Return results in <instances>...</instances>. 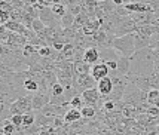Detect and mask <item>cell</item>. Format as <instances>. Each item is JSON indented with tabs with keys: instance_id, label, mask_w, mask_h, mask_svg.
<instances>
[{
	"instance_id": "1",
	"label": "cell",
	"mask_w": 159,
	"mask_h": 135,
	"mask_svg": "<svg viewBox=\"0 0 159 135\" xmlns=\"http://www.w3.org/2000/svg\"><path fill=\"white\" fill-rule=\"evenodd\" d=\"M131 58V74L129 76H150L155 73L153 49L150 46L135 51Z\"/></svg>"
},
{
	"instance_id": "23",
	"label": "cell",
	"mask_w": 159,
	"mask_h": 135,
	"mask_svg": "<svg viewBox=\"0 0 159 135\" xmlns=\"http://www.w3.org/2000/svg\"><path fill=\"white\" fill-rule=\"evenodd\" d=\"M22 117H24V125H22V126H25V128L36 123V111L34 110H33V111H28L25 115H22Z\"/></svg>"
},
{
	"instance_id": "31",
	"label": "cell",
	"mask_w": 159,
	"mask_h": 135,
	"mask_svg": "<svg viewBox=\"0 0 159 135\" xmlns=\"http://www.w3.org/2000/svg\"><path fill=\"white\" fill-rule=\"evenodd\" d=\"M39 135H57L55 128H43L40 132H39Z\"/></svg>"
},
{
	"instance_id": "2",
	"label": "cell",
	"mask_w": 159,
	"mask_h": 135,
	"mask_svg": "<svg viewBox=\"0 0 159 135\" xmlns=\"http://www.w3.org/2000/svg\"><path fill=\"white\" fill-rule=\"evenodd\" d=\"M111 47L120 56H131L137 51L135 49V42H134V33L125 34V36H120V37H115Z\"/></svg>"
},
{
	"instance_id": "22",
	"label": "cell",
	"mask_w": 159,
	"mask_h": 135,
	"mask_svg": "<svg viewBox=\"0 0 159 135\" xmlns=\"http://www.w3.org/2000/svg\"><path fill=\"white\" fill-rule=\"evenodd\" d=\"M2 131H3V135H14V132L16 131V126H15L14 123L11 122V119H9V120L6 119V120L3 122Z\"/></svg>"
},
{
	"instance_id": "17",
	"label": "cell",
	"mask_w": 159,
	"mask_h": 135,
	"mask_svg": "<svg viewBox=\"0 0 159 135\" xmlns=\"http://www.w3.org/2000/svg\"><path fill=\"white\" fill-rule=\"evenodd\" d=\"M40 76H39V77H40ZM39 77H37V79H33V77H27V79H25V82H24V89L27 91L28 94H36V92L39 91Z\"/></svg>"
},
{
	"instance_id": "16",
	"label": "cell",
	"mask_w": 159,
	"mask_h": 135,
	"mask_svg": "<svg viewBox=\"0 0 159 135\" xmlns=\"http://www.w3.org/2000/svg\"><path fill=\"white\" fill-rule=\"evenodd\" d=\"M64 119L67 123H75V122L80 120L82 119V113H80V108H75L71 107L70 110L66 111V115H64Z\"/></svg>"
},
{
	"instance_id": "6",
	"label": "cell",
	"mask_w": 159,
	"mask_h": 135,
	"mask_svg": "<svg viewBox=\"0 0 159 135\" xmlns=\"http://www.w3.org/2000/svg\"><path fill=\"white\" fill-rule=\"evenodd\" d=\"M97 86V80L92 77V74H86V76H80V77H75V83H73V88L76 89L77 94H82L83 91L91 88H95Z\"/></svg>"
},
{
	"instance_id": "20",
	"label": "cell",
	"mask_w": 159,
	"mask_h": 135,
	"mask_svg": "<svg viewBox=\"0 0 159 135\" xmlns=\"http://www.w3.org/2000/svg\"><path fill=\"white\" fill-rule=\"evenodd\" d=\"M39 52V47L34 46V45H31V43H27L25 46L22 47V51H21V55L24 56V58H30V56H33Z\"/></svg>"
},
{
	"instance_id": "11",
	"label": "cell",
	"mask_w": 159,
	"mask_h": 135,
	"mask_svg": "<svg viewBox=\"0 0 159 135\" xmlns=\"http://www.w3.org/2000/svg\"><path fill=\"white\" fill-rule=\"evenodd\" d=\"M91 64H88L85 60H77L73 62V71H75V77H80V76L91 74Z\"/></svg>"
},
{
	"instance_id": "5",
	"label": "cell",
	"mask_w": 159,
	"mask_h": 135,
	"mask_svg": "<svg viewBox=\"0 0 159 135\" xmlns=\"http://www.w3.org/2000/svg\"><path fill=\"white\" fill-rule=\"evenodd\" d=\"M137 31V24L132 21V18L128 15V16H122L120 21H119L118 27L115 30V36L116 37H120V36H125V34H131Z\"/></svg>"
},
{
	"instance_id": "24",
	"label": "cell",
	"mask_w": 159,
	"mask_h": 135,
	"mask_svg": "<svg viewBox=\"0 0 159 135\" xmlns=\"http://www.w3.org/2000/svg\"><path fill=\"white\" fill-rule=\"evenodd\" d=\"M51 9H52V12H54L55 15H58L60 18H61L62 15L67 14V7L64 6L62 3H55V5H52V6H51Z\"/></svg>"
},
{
	"instance_id": "34",
	"label": "cell",
	"mask_w": 159,
	"mask_h": 135,
	"mask_svg": "<svg viewBox=\"0 0 159 135\" xmlns=\"http://www.w3.org/2000/svg\"><path fill=\"white\" fill-rule=\"evenodd\" d=\"M115 6H124L125 5V0H113Z\"/></svg>"
},
{
	"instance_id": "9",
	"label": "cell",
	"mask_w": 159,
	"mask_h": 135,
	"mask_svg": "<svg viewBox=\"0 0 159 135\" xmlns=\"http://www.w3.org/2000/svg\"><path fill=\"white\" fill-rule=\"evenodd\" d=\"M91 74H92V77L98 82V80H101L103 77H106V76L110 74V70H109V67H107V64H106V62L100 61V62L94 64V65L91 67Z\"/></svg>"
},
{
	"instance_id": "28",
	"label": "cell",
	"mask_w": 159,
	"mask_h": 135,
	"mask_svg": "<svg viewBox=\"0 0 159 135\" xmlns=\"http://www.w3.org/2000/svg\"><path fill=\"white\" fill-rule=\"evenodd\" d=\"M11 122L14 123L16 128H21L24 125V117H22V115H12L11 116Z\"/></svg>"
},
{
	"instance_id": "3",
	"label": "cell",
	"mask_w": 159,
	"mask_h": 135,
	"mask_svg": "<svg viewBox=\"0 0 159 135\" xmlns=\"http://www.w3.org/2000/svg\"><path fill=\"white\" fill-rule=\"evenodd\" d=\"M28 111H33V94L24 95L11 104L12 115H25Z\"/></svg>"
},
{
	"instance_id": "33",
	"label": "cell",
	"mask_w": 159,
	"mask_h": 135,
	"mask_svg": "<svg viewBox=\"0 0 159 135\" xmlns=\"http://www.w3.org/2000/svg\"><path fill=\"white\" fill-rule=\"evenodd\" d=\"M64 45H66L64 42H55V43L52 45V47H54L55 51H58V52H61L62 49H64Z\"/></svg>"
},
{
	"instance_id": "35",
	"label": "cell",
	"mask_w": 159,
	"mask_h": 135,
	"mask_svg": "<svg viewBox=\"0 0 159 135\" xmlns=\"http://www.w3.org/2000/svg\"><path fill=\"white\" fill-rule=\"evenodd\" d=\"M52 2V5H55V3H61V0H51Z\"/></svg>"
},
{
	"instance_id": "14",
	"label": "cell",
	"mask_w": 159,
	"mask_h": 135,
	"mask_svg": "<svg viewBox=\"0 0 159 135\" xmlns=\"http://www.w3.org/2000/svg\"><path fill=\"white\" fill-rule=\"evenodd\" d=\"M83 60L86 61L88 64H91V65L100 62L101 60H100V51H98V47H88L85 51V54H83Z\"/></svg>"
},
{
	"instance_id": "27",
	"label": "cell",
	"mask_w": 159,
	"mask_h": 135,
	"mask_svg": "<svg viewBox=\"0 0 159 135\" xmlns=\"http://www.w3.org/2000/svg\"><path fill=\"white\" fill-rule=\"evenodd\" d=\"M52 52H54V49H52V46H40L39 47V55L40 56H43V58H49L51 55H52Z\"/></svg>"
},
{
	"instance_id": "32",
	"label": "cell",
	"mask_w": 159,
	"mask_h": 135,
	"mask_svg": "<svg viewBox=\"0 0 159 135\" xmlns=\"http://www.w3.org/2000/svg\"><path fill=\"white\" fill-rule=\"evenodd\" d=\"M153 60H155V67L159 68V47L153 49Z\"/></svg>"
},
{
	"instance_id": "4",
	"label": "cell",
	"mask_w": 159,
	"mask_h": 135,
	"mask_svg": "<svg viewBox=\"0 0 159 135\" xmlns=\"http://www.w3.org/2000/svg\"><path fill=\"white\" fill-rule=\"evenodd\" d=\"M39 20L49 28H62L61 27V18L52 12L49 6H43L39 12Z\"/></svg>"
},
{
	"instance_id": "10",
	"label": "cell",
	"mask_w": 159,
	"mask_h": 135,
	"mask_svg": "<svg viewBox=\"0 0 159 135\" xmlns=\"http://www.w3.org/2000/svg\"><path fill=\"white\" fill-rule=\"evenodd\" d=\"M129 16L137 25H146V24H153L155 12H139V14H131Z\"/></svg>"
},
{
	"instance_id": "29",
	"label": "cell",
	"mask_w": 159,
	"mask_h": 135,
	"mask_svg": "<svg viewBox=\"0 0 159 135\" xmlns=\"http://www.w3.org/2000/svg\"><path fill=\"white\" fill-rule=\"evenodd\" d=\"M106 64H107V67H109L110 71H116V68H118V60L106 61Z\"/></svg>"
},
{
	"instance_id": "7",
	"label": "cell",
	"mask_w": 159,
	"mask_h": 135,
	"mask_svg": "<svg viewBox=\"0 0 159 135\" xmlns=\"http://www.w3.org/2000/svg\"><path fill=\"white\" fill-rule=\"evenodd\" d=\"M80 95H82L83 101H85L86 106H92V107L98 108V106H100V100H101V94L98 92L97 86H95V88H91V89L83 91Z\"/></svg>"
},
{
	"instance_id": "18",
	"label": "cell",
	"mask_w": 159,
	"mask_h": 135,
	"mask_svg": "<svg viewBox=\"0 0 159 135\" xmlns=\"http://www.w3.org/2000/svg\"><path fill=\"white\" fill-rule=\"evenodd\" d=\"M147 104L159 107V89H150L147 92Z\"/></svg>"
},
{
	"instance_id": "15",
	"label": "cell",
	"mask_w": 159,
	"mask_h": 135,
	"mask_svg": "<svg viewBox=\"0 0 159 135\" xmlns=\"http://www.w3.org/2000/svg\"><path fill=\"white\" fill-rule=\"evenodd\" d=\"M134 42H135V49L137 51L150 46V37L141 33H134Z\"/></svg>"
},
{
	"instance_id": "25",
	"label": "cell",
	"mask_w": 159,
	"mask_h": 135,
	"mask_svg": "<svg viewBox=\"0 0 159 135\" xmlns=\"http://www.w3.org/2000/svg\"><path fill=\"white\" fill-rule=\"evenodd\" d=\"M64 92H66V88L60 82H57L55 85L51 88V97H60V95H64Z\"/></svg>"
},
{
	"instance_id": "13",
	"label": "cell",
	"mask_w": 159,
	"mask_h": 135,
	"mask_svg": "<svg viewBox=\"0 0 159 135\" xmlns=\"http://www.w3.org/2000/svg\"><path fill=\"white\" fill-rule=\"evenodd\" d=\"M97 89L103 97H107V95L110 94L111 91H113V80H111L110 76H106V77H103L101 80H98L97 82Z\"/></svg>"
},
{
	"instance_id": "12",
	"label": "cell",
	"mask_w": 159,
	"mask_h": 135,
	"mask_svg": "<svg viewBox=\"0 0 159 135\" xmlns=\"http://www.w3.org/2000/svg\"><path fill=\"white\" fill-rule=\"evenodd\" d=\"M116 73L120 76L131 74V58H129V56H119Z\"/></svg>"
},
{
	"instance_id": "8",
	"label": "cell",
	"mask_w": 159,
	"mask_h": 135,
	"mask_svg": "<svg viewBox=\"0 0 159 135\" xmlns=\"http://www.w3.org/2000/svg\"><path fill=\"white\" fill-rule=\"evenodd\" d=\"M49 102H51V92L37 91L36 94H33V110L34 111H39Z\"/></svg>"
},
{
	"instance_id": "36",
	"label": "cell",
	"mask_w": 159,
	"mask_h": 135,
	"mask_svg": "<svg viewBox=\"0 0 159 135\" xmlns=\"http://www.w3.org/2000/svg\"><path fill=\"white\" fill-rule=\"evenodd\" d=\"M155 74L159 77V68H155Z\"/></svg>"
},
{
	"instance_id": "26",
	"label": "cell",
	"mask_w": 159,
	"mask_h": 135,
	"mask_svg": "<svg viewBox=\"0 0 159 135\" xmlns=\"http://www.w3.org/2000/svg\"><path fill=\"white\" fill-rule=\"evenodd\" d=\"M70 104H71V107H75V108H82L83 106H85V101H83V98H82V95H75L71 100H70Z\"/></svg>"
},
{
	"instance_id": "21",
	"label": "cell",
	"mask_w": 159,
	"mask_h": 135,
	"mask_svg": "<svg viewBox=\"0 0 159 135\" xmlns=\"http://www.w3.org/2000/svg\"><path fill=\"white\" fill-rule=\"evenodd\" d=\"M75 20H76V16L73 14H70L69 11H67V14L62 15L61 16V27L62 28H70L73 27V24H75Z\"/></svg>"
},
{
	"instance_id": "30",
	"label": "cell",
	"mask_w": 159,
	"mask_h": 135,
	"mask_svg": "<svg viewBox=\"0 0 159 135\" xmlns=\"http://www.w3.org/2000/svg\"><path fill=\"white\" fill-rule=\"evenodd\" d=\"M34 3H39L40 6H52V2L51 0H31V5H34Z\"/></svg>"
},
{
	"instance_id": "19",
	"label": "cell",
	"mask_w": 159,
	"mask_h": 135,
	"mask_svg": "<svg viewBox=\"0 0 159 135\" xmlns=\"http://www.w3.org/2000/svg\"><path fill=\"white\" fill-rule=\"evenodd\" d=\"M80 113H82L83 119H94L95 115H97V108L92 107V106H86V104H85V106L80 108Z\"/></svg>"
}]
</instances>
